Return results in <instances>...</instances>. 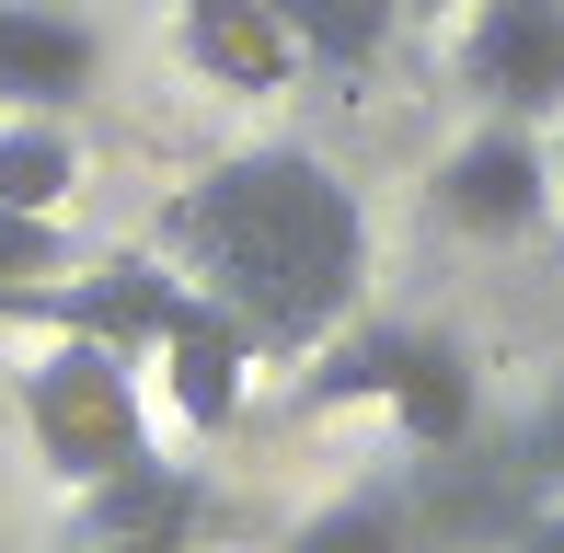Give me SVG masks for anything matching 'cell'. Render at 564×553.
<instances>
[{
  "label": "cell",
  "mask_w": 564,
  "mask_h": 553,
  "mask_svg": "<svg viewBox=\"0 0 564 553\" xmlns=\"http://www.w3.org/2000/svg\"><path fill=\"white\" fill-rule=\"evenodd\" d=\"M289 553H426V519H415V496H403V485H357V496H335L323 519H300Z\"/></svg>",
  "instance_id": "cell-9"
},
{
  "label": "cell",
  "mask_w": 564,
  "mask_h": 553,
  "mask_svg": "<svg viewBox=\"0 0 564 553\" xmlns=\"http://www.w3.org/2000/svg\"><path fill=\"white\" fill-rule=\"evenodd\" d=\"M460 69H473V93H496V116H553L564 105V0H473Z\"/></svg>",
  "instance_id": "cell-5"
},
{
  "label": "cell",
  "mask_w": 564,
  "mask_h": 553,
  "mask_svg": "<svg viewBox=\"0 0 564 553\" xmlns=\"http://www.w3.org/2000/svg\"><path fill=\"white\" fill-rule=\"evenodd\" d=\"M300 404H312V415H335V404H392L403 438L449 449L460 426H473V369H460V346L426 335V323H335V335L312 346Z\"/></svg>",
  "instance_id": "cell-2"
},
{
  "label": "cell",
  "mask_w": 564,
  "mask_h": 553,
  "mask_svg": "<svg viewBox=\"0 0 564 553\" xmlns=\"http://www.w3.org/2000/svg\"><path fill=\"white\" fill-rule=\"evenodd\" d=\"M438 219L449 231H473V242H519L530 219H553V162H542V139L519 128V116H496V128H473L438 162Z\"/></svg>",
  "instance_id": "cell-4"
},
{
  "label": "cell",
  "mask_w": 564,
  "mask_h": 553,
  "mask_svg": "<svg viewBox=\"0 0 564 553\" xmlns=\"http://www.w3.org/2000/svg\"><path fill=\"white\" fill-rule=\"evenodd\" d=\"M162 358H173V404H185L196 426H230V415H242V369H253V335L219 312V300H196V289H185V312H173Z\"/></svg>",
  "instance_id": "cell-8"
},
{
  "label": "cell",
  "mask_w": 564,
  "mask_h": 553,
  "mask_svg": "<svg viewBox=\"0 0 564 553\" xmlns=\"http://www.w3.org/2000/svg\"><path fill=\"white\" fill-rule=\"evenodd\" d=\"M403 12H473V0H403Z\"/></svg>",
  "instance_id": "cell-14"
},
{
  "label": "cell",
  "mask_w": 564,
  "mask_h": 553,
  "mask_svg": "<svg viewBox=\"0 0 564 553\" xmlns=\"http://www.w3.org/2000/svg\"><path fill=\"white\" fill-rule=\"evenodd\" d=\"M93 58H105V35H93L82 12H58V0H0V105H12V116L82 105Z\"/></svg>",
  "instance_id": "cell-6"
},
{
  "label": "cell",
  "mask_w": 564,
  "mask_h": 553,
  "mask_svg": "<svg viewBox=\"0 0 564 553\" xmlns=\"http://www.w3.org/2000/svg\"><path fill=\"white\" fill-rule=\"evenodd\" d=\"M69 173H82V150H69L58 116H12V128H0V208H46L58 219Z\"/></svg>",
  "instance_id": "cell-10"
},
{
  "label": "cell",
  "mask_w": 564,
  "mask_h": 553,
  "mask_svg": "<svg viewBox=\"0 0 564 553\" xmlns=\"http://www.w3.org/2000/svg\"><path fill=\"white\" fill-rule=\"evenodd\" d=\"M162 265L196 300H219L253 335V358H312L357 312L369 276V219H357L346 173L312 150H230L162 208Z\"/></svg>",
  "instance_id": "cell-1"
},
{
  "label": "cell",
  "mask_w": 564,
  "mask_h": 553,
  "mask_svg": "<svg viewBox=\"0 0 564 553\" xmlns=\"http://www.w3.org/2000/svg\"><path fill=\"white\" fill-rule=\"evenodd\" d=\"M553 196H564V150H553Z\"/></svg>",
  "instance_id": "cell-15"
},
{
  "label": "cell",
  "mask_w": 564,
  "mask_h": 553,
  "mask_svg": "<svg viewBox=\"0 0 564 553\" xmlns=\"http://www.w3.org/2000/svg\"><path fill=\"white\" fill-rule=\"evenodd\" d=\"M392 12H403V0H300V58H323V69H357V58H380Z\"/></svg>",
  "instance_id": "cell-11"
},
{
  "label": "cell",
  "mask_w": 564,
  "mask_h": 553,
  "mask_svg": "<svg viewBox=\"0 0 564 553\" xmlns=\"http://www.w3.org/2000/svg\"><path fill=\"white\" fill-rule=\"evenodd\" d=\"M185 58L208 69V82H230V93H276L300 69V35L265 12V0H185Z\"/></svg>",
  "instance_id": "cell-7"
},
{
  "label": "cell",
  "mask_w": 564,
  "mask_h": 553,
  "mask_svg": "<svg viewBox=\"0 0 564 553\" xmlns=\"http://www.w3.org/2000/svg\"><path fill=\"white\" fill-rule=\"evenodd\" d=\"M519 553H564V508H530L519 519Z\"/></svg>",
  "instance_id": "cell-13"
},
{
  "label": "cell",
  "mask_w": 564,
  "mask_h": 553,
  "mask_svg": "<svg viewBox=\"0 0 564 553\" xmlns=\"http://www.w3.org/2000/svg\"><path fill=\"white\" fill-rule=\"evenodd\" d=\"M23 438L58 485H116V473L150 462V426H139V381H127V346H93L69 335L58 358L23 369Z\"/></svg>",
  "instance_id": "cell-3"
},
{
  "label": "cell",
  "mask_w": 564,
  "mask_h": 553,
  "mask_svg": "<svg viewBox=\"0 0 564 553\" xmlns=\"http://www.w3.org/2000/svg\"><path fill=\"white\" fill-rule=\"evenodd\" d=\"M12 276H69V231L46 208H0V289Z\"/></svg>",
  "instance_id": "cell-12"
}]
</instances>
